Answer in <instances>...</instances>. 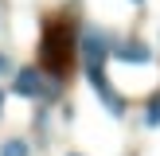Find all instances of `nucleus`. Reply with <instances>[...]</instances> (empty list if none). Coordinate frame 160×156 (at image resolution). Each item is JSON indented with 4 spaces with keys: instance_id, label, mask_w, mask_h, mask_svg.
I'll return each instance as SVG.
<instances>
[{
    "instance_id": "nucleus-5",
    "label": "nucleus",
    "mask_w": 160,
    "mask_h": 156,
    "mask_svg": "<svg viewBox=\"0 0 160 156\" xmlns=\"http://www.w3.org/2000/svg\"><path fill=\"white\" fill-rule=\"evenodd\" d=\"M113 59H125V62H148V47L141 43H125V47H109Z\"/></svg>"
},
{
    "instance_id": "nucleus-10",
    "label": "nucleus",
    "mask_w": 160,
    "mask_h": 156,
    "mask_svg": "<svg viewBox=\"0 0 160 156\" xmlns=\"http://www.w3.org/2000/svg\"><path fill=\"white\" fill-rule=\"evenodd\" d=\"M70 156H78V152H70Z\"/></svg>"
},
{
    "instance_id": "nucleus-6",
    "label": "nucleus",
    "mask_w": 160,
    "mask_h": 156,
    "mask_svg": "<svg viewBox=\"0 0 160 156\" xmlns=\"http://www.w3.org/2000/svg\"><path fill=\"white\" fill-rule=\"evenodd\" d=\"M0 156H31V148H28V140L12 137V140H4V148H0Z\"/></svg>"
},
{
    "instance_id": "nucleus-7",
    "label": "nucleus",
    "mask_w": 160,
    "mask_h": 156,
    "mask_svg": "<svg viewBox=\"0 0 160 156\" xmlns=\"http://www.w3.org/2000/svg\"><path fill=\"white\" fill-rule=\"evenodd\" d=\"M145 121H148V125H160V98H152V101H148V109H145Z\"/></svg>"
},
{
    "instance_id": "nucleus-3",
    "label": "nucleus",
    "mask_w": 160,
    "mask_h": 156,
    "mask_svg": "<svg viewBox=\"0 0 160 156\" xmlns=\"http://www.w3.org/2000/svg\"><path fill=\"white\" fill-rule=\"evenodd\" d=\"M86 74H90V86H94V94L102 98V105H106L113 117H121V113H125V98H121V94H113V86L106 82L102 66H86Z\"/></svg>"
},
{
    "instance_id": "nucleus-8",
    "label": "nucleus",
    "mask_w": 160,
    "mask_h": 156,
    "mask_svg": "<svg viewBox=\"0 0 160 156\" xmlns=\"http://www.w3.org/2000/svg\"><path fill=\"white\" fill-rule=\"evenodd\" d=\"M8 70H12V62H8V55L0 51V74H8Z\"/></svg>"
},
{
    "instance_id": "nucleus-1",
    "label": "nucleus",
    "mask_w": 160,
    "mask_h": 156,
    "mask_svg": "<svg viewBox=\"0 0 160 156\" xmlns=\"http://www.w3.org/2000/svg\"><path fill=\"white\" fill-rule=\"evenodd\" d=\"M70 51H74L70 27H67V23H51L47 35H43V43H39V59H43V66L51 70V74H62V70L70 66Z\"/></svg>"
},
{
    "instance_id": "nucleus-9",
    "label": "nucleus",
    "mask_w": 160,
    "mask_h": 156,
    "mask_svg": "<svg viewBox=\"0 0 160 156\" xmlns=\"http://www.w3.org/2000/svg\"><path fill=\"white\" fill-rule=\"evenodd\" d=\"M0 113H4V94H0Z\"/></svg>"
},
{
    "instance_id": "nucleus-4",
    "label": "nucleus",
    "mask_w": 160,
    "mask_h": 156,
    "mask_svg": "<svg viewBox=\"0 0 160 156\" xmlns=\"http://www.w3.org/2000/svg\"><path fill=\"white\" fill-rule=\"evenodd\" d=\"M109 39L102 35V31H82V62L86 66H102V59L109 55Z\"/></svg>"
},
{
    "instance_id": "nucleus-2",
    "label": "nucleus",
    "mask_w": 160,
    "mask_h": 156,
    "mask_svg": "<svg viewBox=\"0 0 160 156\" xmlns=\"http://www.w3.org/2000/svg\"><path fill=\"white\" fill-rule=\"evenodd\" d=\"M12 90L20 94V98H51V94H55V86H51V78H47L43 70H35V66H23V70H16V82H12Z\"/></svg>"
}]
</instances>
